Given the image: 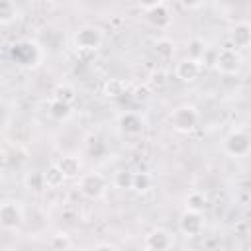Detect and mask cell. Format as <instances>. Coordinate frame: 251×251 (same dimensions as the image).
<instances>
[{"label":"cell","instance_id":"6da1fadb","mask_svg":"<svg viewBox=\"0 0 251 251\" xmlns=\"http://www.w3.org/2000/svg\"><path fill=\"white\" fill-rule=\"evenodd\" d=\"M198 110L192 104H182L178 108H175L169 116V126L176 131V133H190L196 126H198Z\"/></svg>","mask_w":251,"mask_h":251},{"label":"cell","instance_id":"7a4b0ae2","mask_svg":"<svg viewBox=\"0 0 251 251\" xmlns=\"http://www.w3.org/2000/svg\"><path fill=\"white\" fill-rule=\"evenodd\" d=\"M73 43L80 51H96L104 43V31H102V27H98L94 24L80 25L73 35Z\"/></svg>","mask_w":251,"mask_h":251},{"label":"cell","instance_id":"3957f363","mask_svg":"<svg viewBox=\"0 0 251 251\" xmlns=\"http://www.w3.org/2000/svg\"><path fill=\"white\" fill-rule=\"evenodd\" d=\"M12 57L22 67H37L41 63V59H43V51H41V47H39L37 41L22 39V41L14 43Z\"/></svg>","mask_w":251,"mask_h":251},{"label":"cell","instance_id":"277c9868","mask_svg":"<svg viewBox=\"0 0 251 251\" xmlns=\"http://www.w3.org/2000/svg\"><path fill=\"white\" fill-rule=\"evenodd\" d=\"M25 222V216H24V208L18 200H12V198H6L2 204H0V226L2 229L6 231H16L22 227V224Z\"/></svg>","mask_w":251,"mask_h":251},{"label":"cell","instance_id":"5b68a950","mask_svg":"<svg viewBox=\"0 0 251 251\" xmlns=\"http://www.w3.org/2000/svg\"><path fill=\"white\" fill-rule=\"evenodd\" d=\"M106 186H108V180L104 175L92 171V173H82L78 176V190L82 196L90 198V200H96L100 196H104L106 192Z\"/></svg>","mask_w":251,"mask_h":251},{"label":"cell","instance_id":"8992f818","mask_svg":"<svg viewBox=\"0 0 251 251\" xmlns=\"http://www.w3.org/2000/svg\"><path fill=\"white\" fill-rule=\"evenodd\" d=\"M241 53L233 47H224L216 53V59H214V67L218 73L222 75H237L239 69H241Z\"/></svg>","mask_w":251,"mask_h":251},{"label":"cell","instance_id":"52a82bcc","mask_svg":"<svg viewBox=\"0 0 251 251\" xmlns=\"http://www.w3.org/2000/svg\"><path fill=\"white\" fill-rule=\"evenodd\" d=\"M224 151L229 157H245L251 153V135L243 129H233L224 139Z\"/></svg>","mask_w":251,"mask_h":251},{"label":"cell","instance_id":"ba28073f","mask_svg":"<svg viewBox=\"0 0 251 251\" xmlns=\"http://www.w3.org/2000/svg\"><path fill=\"white\" fill-rule=\"evenodd\" d=\"M175 245V235L165 227H153L143 237L145 251H171Z\"/></svg>","mask_w":251,"mask_h":251},{"label":"cell","instance_id":"9c48e42d","mask_svg":"<svg viewBox=\"0 0 251 251\" xmlns=\"http://www.w3.org/2000/svg\"><path fill=\"white\" fill-rule=\"evenodd\" d=\"M141 10L145 12V18L151 25L157 29H167L173 22V16L165 2H153V4H141Z\"/></svg>","mask_w":251,"mask_h":251},{"label":"cell","instance_id":"30bf717a","mask_svg":"<svg viewBox=\"0 0 251 251\" xmlns=\"http://www.w3.org/2000/svg\"><path fill=\"white\" fill-rule=\"evenodd\" d=\"M204 216L200 212H192V210H184L178 218V231L186 237H198L204 231Z\"/></svg>","mask_w":251,"mask_h":251},{"label":"cell","instance_id":"8fae6325","mask_svg":"<svg viewBox=\"0 0 251 251\" xmlns=\"http://www.w3.org/2000/svg\"><path fill=\"white\" fill-rule=\"evenodd\" d=\"M202 73V63L200 61H194V59H180L176 65H175V76L182 82H194Z\"/></svg>","mask_w":251,"mask_h":251},{"label":"cell","instance_id":"7c38bea8","mask_svg":"<svg viewBox=\"0 0 251 251\" xmlns=\"http://www.w3.org/2000/svg\"><path fill=\"white\" fill-rule=\"evenodd\" d=\"M118 126H120V131L124 135H139L143 133L145 129V120L137 114V112H126L118 118Z\"/></svg>","mask_w":251,"mask_h":251},{"label":"cell","instance_id":"4fadbf2b","mask_svg":"<svg viewBox=\"0 0 251 251\" xmlns=\"http://www.w3.org/2000/svg\"><path fill=\"white\" fill-rule=\"evenodd\" d=\"M229 43L233 49H245L251 47V25L247 22H239L229 31Z\"/></svg>","mask_w":251,"mask_h":251},{"label":"cell","instance_id":"5bb4252c","mask_svg":"<svg viewBox=\"0 0 251 251\" xmlns=\"http://www.w3.org/2000/svg\"><path fill=\"white\" fill-rule=\"evenodd\" d=\"M59 169L63 171V175L67 178H76L82 175V161L76 157V155H63L59 161H57Z\"/></svg>","mask_w":251,"mask_h":251},{"label":"cell","instance_id":"9a60e30c","mask_svg":"<svg viewBox=\"0 0 251 251\" xmlns=\"http://www.w3.org/2000/svg\"><path fill=\"white\" fill-rule=\"evenodd\" d=\"M43 180H45V188L59 190V188L65 184L67 176H65V175H63V171L59 169V165L55 163V165H49V167L43 171Z\"/></svg>","mask_w":251,"mask_h":251},{"label":"cell","instance_id":"2e32d148","mask_svg":"<svg viewBox=\"0 0 251 251\" xmlns=\"http://www.w3.org/2000/svg\"><path fill=\"white\" fill-rule=\"evenodd\" d=\"M76 88L73 86V84H69V82H59L55 88H53V92H51V98L53 100H59V102H65V104H69V106H73L75 104V100H76Z\"/></svg>","mask_w":251,"mask_h":251},{"label":"cell","instance_id":"e0dca14e","mask_svg":"<svg viewBox=\"0 0 251 251\" xmlns=\"http://www.w3.org/2000/svg\"><path fill=\"white\" fill-rule=\"evenodd\" d=\"M126 92H127V82H126L124 78H110V80H106L104 86H102V94H104L106 98H112V100L122 98Z\"/></svg>","mask_w":251,"mask_h":251},{"label":"cell","instance_id":"ac0fdd59","mask_svg":"<svg viewBox=\"0 0 251 251\" xmlns=\"http://www.w3.org/2000/svg\"><path fill=\"white\" fill-rule=\"evenodd\" d=\"M20 18V8L16 6V2L12 0H2L0 2V24L2 25H10L12 22H16Z\"/></svg>","mask_w":251,"mask_h":251},{"label":"cell","instance_id":"d6986e66","mask_svg":"<svg viewBox=\"0 0 251 251\" xmlns=\"http://www.w3.org/2000/svg\"><path fill=\"white\" fill-rule=\"evenodd\" d=\"M206 51H208V45H206V41H204L202 37H192V39H188V43H186L188 59H194V61H200V63H202Z\"/></svg>","mask_w":251,"mask_h":251},{"label":"cell","instance_id":"ffe728a7","mask_svg":"<svg viewBox=\"0 0 251 251\" xmlns=\"http://www.w3.org/2000/svg\"><path fill=\"white\" fill-rule=\"evenodd\" d=\"M49 116L53 120L65 122V120H69L73 116V108L69 104H65V102H59V100H53L51 98V102H49Z\"/></svg>","mask_w":251,"mask_h":251},{"label":"cell","instance_id":"44dd1931","mask_svg":"<svg viewBox=\"0 0 251 251\" xmlns=\"http://www.w3.org/2000/svg\"><path fill=\"white\" fill-rule=\"evenodd\" d=\"M206 206H208V196L202 190L188 192V196H186V210H192V212H200L202 214Z\"/></svg>","mask_w":251,"mask_h":251},{"label":"cell","instance_id":"7402d4cb","mask_svg":"<svg viewBox=\"0 0 251 251\" xmlns=\"http://www.w3.org/2000/svg\"><path fill=\"white\" fill-rule=\"evenodd\" d=\"M133 176H135V173H131V171H126V169L116 171L112 176V184L120 190H133Z\"/></svg>","mask_w":251,"mask_h":251},{"label":"cell","instance_id":"603a6c76","mask_svg":"<svg viewBox=\"0 0 251 251\" xmlns=\"http://www.w3.org/2000/svg\"><path fill=\"white\" fill-rule=\"evenodd\" d=\"M167 84H169V78H167V73L165 71H153L151 75H149V78H147V86L151 88V90H165L167 88Z\"/></svg>","mask_w":251,"mask_h":251},{"label":"cell","instance_id":"cb8c5ba5","mask_svg":"<svg viewBox=\"0 0 251 251\" xmlns=\"http://www.w3.org/2000/svg\"><path fill=\"white\" fill-rule=\"evenodd\" d=\"M151 188H153V176L149 173H135V176H133V190L143 194V192H147Z\"/></svg>","mask_w":251,"mask_h":251},{"label":"cell","instance_id":"d4e9b609","mask_svg":"<svg viewBox=\"0 0 251 251\" xmlns=\"http://www.w3.org/2000/svg\"><path fill=\"white\" fill-rule=\"evenodd\" d=\"M155 53H157V57H161V59L173 57V53H175V41H171L169 37L157 39V41H155Z\"/></svg>","mask_w":251,"mask_h":251},{"label":"cell","instance_id":"484cf974","mask_svg":"<svg viewBox=\"0 0 251 251\" xmlns=\"http://www.w3.org/2000/svg\"><path fill=\"white\" fill-rule=\"evenodd\" d=\"M71 237L67 233H55L51 239H49V247L51 251H69L71 249Z\"/></svg>","mask_w":251,"mask_h":251},{"label":"cell","instance_id":"4316f807","mask_svg":"<svg viewBox=\"0 0 251 251\" xmlns=\"http://www.w3.org/2000/svg\"><path fill=\"white\" fill-rule=\"evenodd\" d=\"M25 186L29 190H39V188H45V180H43V173H37V171H31L25 175Z\"/></svg>","mask_w":251,"mask_h":251},{"label":"cell","instance_id":"83f0119b","mask_svg":"<svg viewBox=\"0 0 251 251\" xmlns=\"http://www.w3.org/2000/svg\"><path fill=\"white\" fill-rule=\"evenodd\" d=\"M92 251H118V247L114 243H98Z\"/></svg>","mask_w":251,"mask_h":251},{"label":"cell","instance_id":"f1b7e54d","mask_svg":"<svg viewBox=\"0 0 251 251\" xmlns=\"http://www.w3.org/2000/svg\"><path fill=\"white\" fill-rule=\"evenodd\" d=\"M80 251H92V249H80Z\"/></svg>","mask_w":251,"mask_h":251}]
</instances>
